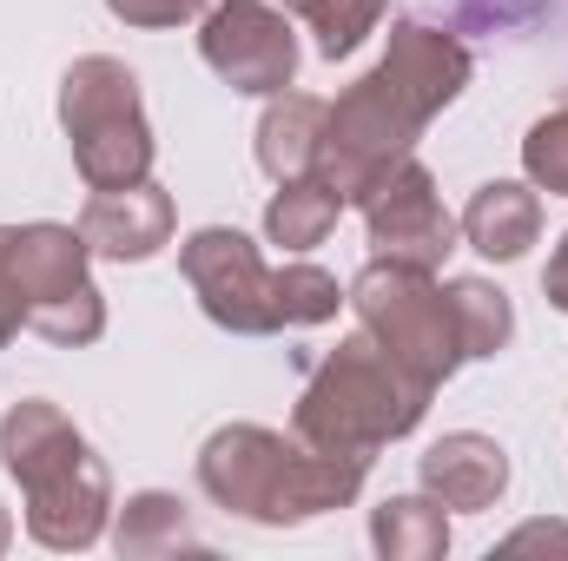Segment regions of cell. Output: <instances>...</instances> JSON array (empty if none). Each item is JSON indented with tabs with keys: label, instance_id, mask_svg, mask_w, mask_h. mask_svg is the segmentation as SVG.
Segmentation results:
<instances>
[{
	"label": "cell",
	"instance_id": "obj_16",
	"mask_svg": "<svg viewBox=\"0 0 568 561\" xmlns=\"http://www.w3.org/2000/svg\"><path fill=\"white\" fill-rule=\"evenodd\" d=\"M337 212H344V198H337L317 172L284 178L278 192H272V205H265V238L284 245L291 258H304V252H317V245L337 232Z\"/></svg>",
	"mask_w": 568,
	"mask_h": 561
},
{
	"label": "cell",
	"instance_id": "obj_12",
	"mask_svg": "<svg viewBox=\"0 0 568 561\" xmlns=\"http://www.w3.org/2000/svg\"><path fill=\"white\" fill-rule=\"evenodd\" d=\"M377 67L390 73V86H397L424 120H436V113L469 86V47H463L456 33H443V27H424V20H397Z\"/></svg>",
	"mask_w": 568,
	"mask_h": 561
},
{
	"label": "cell",
	"instance_id": "obj_17",
	"mask_svg": "<svg viewBox=\"0 0 568 561\" xmlns=\"http://www.w3.org/2000/svg\"><path fill=\"white\" fill-rule=\"evenodd\" d=\"M371 549L384 561H443L449 509L436 496H390L384 509H371Z\"/></svg>",
	"mask_w": 568,
	"mask_h": 561
},
{
	"label": "cell",
	"instance_id": "obj_21",
	"mask_svg": "<svg viewBox=\"0 0 568 561\" xmlns=\"http://www.w3.org/2000/svg\"><path fill=\"white\" fill-rule=\"evenodd\" d=\"M272 304H278V324L284 330H311V324H331L337 317V304H344V290L331 272H317V265H284L272 272Z\"/></svg>",
	"mask_w": 568,
	"mask_h": 561
},
{
	"label": "cell",
	"instance_id": "obj_23",
	"mask_svg": "<svg viewBox=\"0 0 568 561\" xmlns=\"http://www.w3.org/2000/svg\"><path fill=\"white\" fill-rule=\"evenodd\" d=\"M212 0H106V13L113 20H126V27H145V33H159V27H179V20H199Z\"/></svg>",
	"mask_w": 568,
	"mask_h": 561
},
{
	"label": "cell",
	"instance_id": "obj_3",
	"mask_svg": "<svg viewBox=\"0 0 568 561\" xmlns=\"http://www.w3.org/2000/svg\"><path fill=\"white\" fill-rule=\"evenodd\" d=\"M424 377H410L377 337H344L304 384L297 397V417H291V436L311 442V449H331V456H357L371 462L384 442L410 436L429 410Z\"/></svg>",
	"mask_w": 568,
	"mask_h": 561
},
{
	"label": "cell",
	"instance_id": "obj_5",
	"mask_svg": "<svg viewBox=\"0 0 568 561\" xmlns=\"http://www.w3.org/2000/svg\"><path fill=\"white\" fill-rule=\"evenodd\" d=\"M344 304L357 310V330L377 337L410 377H424L429 390H443L456 377L463 357V337H456V310H449V290L429 284V272L417 265H397V258H371L357 284L344 290Z\"/></svg>",
	"mask_w": 568,
	"mask_h": 561
},
{
	"label": "cell",
	"instance_id": "obj_11",
	"mask_svg": "<svg viewBox=\"0 0 568 561\" xmlns=\"http://www.w3.org/2000/svg\"><path fill=\"white\" fill-rule=\"evenodd\" d=\"M80 238L93 245V258L113 265H145L172 245V192H159L152 178L120 185V192H93L80 212Z\"/></svg>",
	"mask_w": 568,
	"mask_h": 561
},
{
	"label": "cell",
	"instance_id": "obj_1",
	"mask_svg": "<svg viewBox=\"0 0 568 561\" xmlns=\"http://www.w3.org/2000/svg\"><path fill=\"white\" fill-rule=\"evenodd\" d=\"M364 469L371 462L311 449L265 422H225L199 449V489L225 516L258 522V529H297L331 509H351L364 496Z\"/></svg>",
	"mask_w": 568,
	"mask_h": 561
},
{
	"label": "cell",
	"instance_id": "obj_13",
	"mask_svg": "<svg viewBox=\"0 0 568 561\" xmlns=\"http://www.w3.org/2000/svg\"><path fill=\"white\" fill-rule=\"evenodd\" d=\"M417 482H424V496H436L443 509H456V516H483V509H496L503 489H509V449H503L496 436L449 429L443 442H429L424 449Z\"/></svg>",
	"mask_w": 568,
	"mask_h": 561
},
{
	"label": "cell",
	"instance_id": "obj_20",
	"mask_svg": "<svg viewBox=\"0 0 568 561\" xmlns=\"http://www.w3.org/2000/svg\"><path fill=\"white\" fill-rule=\"evenodd\" d=\"M278 7L297 13L317 33V53L324 60H351L377 33V20H384V0H278Z\"/></svg>",
	"mask_w": 568,
	"mask_h": 561
},
{
	"label": "cell",
	"instance_id": "obj_25",
	"mask_svg": "<svg viewBox=\"0 0 568 561\" xmlns=\"http://www.w3.org/2000/svg\"><path fill=\"white\" fill-rule=\"evenodd\" d=\"M503 549H509V555H523V549H568V522H529V529H516Z\"/></svg>",
	"mask_w": 568,
	"mask_h": 561
},
{
	"label": "cell",
	"instance_id": "obj_22",
	"mask_svg": "<svg viewBox=\"0 0 568 561\" xmlns=\"http://www.w3.org/2000/svg\"><path fill=\"white\" fill-rule=\"evenodd\" d=\"M523 172H529L536 192L568 198V106L542 113V120L529 126V140H523Z\"/></svg>",
	"mask_w": 568,
	"mask_h": 561
},
{
	"label": "cell",
	"instance_id": "obj_7",
	"mask_svg": "<svg viewBox=\"0 0 568 561\" xmlns=\"http://www.w3.org/2000/svg\"><path fill=\"white\" fill-rule=\"evenodd\" d=\"M7 252H13V278H20V304H27V330H40L60 350L100 344L106 330V297L87 272L93 245L80 238V225H7Z\"/></svg>",
	"mask_w": 568,
	"mask_h": 561
},
{
	"label": "cell",
	"instance_id": "obj_9",
	"mask_svg": "<svg viewBox=\"0 0 568 561\" xmlns=\"http://www.w3.org/2000/svg\"><path fill=\"white\" fill-rule=\"evenodd\" d=\"M199 53L232 93H252V100L291 93L297 80V33H291V13L272 0H212L199 20Z\"/></svg>",
	"mask_w": 568,
	"mask_h": 561
},
{
	"label": "cell",
	"instance_id": "obj_6",
	"mask_svg": "<svg viewBox=\"0 0 568 561\" xmlns=\"http://www.w3.org/2000/svg\"><path fill=\"white\" fill-rule=\"evenodd\" d=\"M429 120L390 86L384 67H371L357 86H344L331 106H324V140H317V178L344 198V205H364L371 185L404 165L417 152V133Z\"/></svg>",
	"mask_w": 568,
	"mask_h": 561
},
{
	"label": "cell",
	"instance_id": "obj_15",
	"mask_svg": "<svg viewBox=\"0 0 568 561\" xmlns=\"http://www.w3.org/2000/svg\"><path fill=\"white\" fill-rule=\"evenodd\" d=\"M324 106L331 100H311V93H272L265 120H258V165L265 178H304L317 172V140H324Z\"/></svg>",
	"mask_w": 568,
	"mask_h": 561
},
{
	"label": "cell",
	"instance_id": "obj_24",
	"mask_svg": "<svg viewBox=\"0 0 568 561\" xmlns=\"http://www.w3.org/2000/svg\"><path fill=\"white\" fill-rule=\"evenodd\" d=\"M27 330V304H20V278H13V252H7V225H0V350Z\"/></svg>",
	"mask_w": 568,
	"mask_h": 561
},
{
	"label": "cell",
	"instance_id": "obj_10",
	"mask_svg": "<svg viewBox=\"0 0 568 561\" xmlns=\"http://www.w3.org/2000/svg\"><path fill=\"white\" fill-rule=\"evenodd\" d=\"M364 225H371L377 258H397V265H417V272H436L463 238V225L443 212V192H436V178H429V165L417 152L371 185Z\"/></svg>",
	"mask_w": 568,
	"mask_h": 561
},
{
	"label": "cell",
	"instance_id": "obj_19",
	"mask_svg": "<svg viewBox=\"0 0 568 561\" xmlns=\"http://www.w3.org/2000/svg\"><path fill=\"white\" fill-rule=\"evenodd\" d=\"M449 310H456V337H463V357H496L509 350L516 337V310H509V290H496L489 278H449Z\"/></svg>",
	"mask_w": 568,
	"mask_h": 561
},
{
	"label": "cell",
	"instance_id": "obj_2",
	"mask_svg": "<svg viewBox=\"0 0 568 561\" xmlns=\"http://www.w3.org/2000/svg\"><path fill=\"white\" fill-rule=\"evenodd\" d=\"M0 462L27 489V536L53 555H80L113 522V476L73 417L47 397H27L0 417Z\"/></svg>",
	"mask_w": 568,
	"mask_h": 561
},
{
	"label": "cell",
	"instance_id": "obj_14",
	"mask_svg": "<svg viewBox=\"0 0 568 561\" xmlns=\"http://www.w3.org/2000/svg\"><path fill=\"white\" fill-rule=\"evenodd\" d=\"M456 225H463L469 252H483L489 265H516L542 238V192L523 185V178H489V185L469 192V205H463Z\"/></svg>",
	"mask_w": 568,
	"mask_h": 561
},
{
	"label": "cell",
	"instance_id": "obj_8",
	"mask_svg": "<svg viewBox=\"0 0 568 561\" xmlns=\"http://www.w3.org/2000/svg\"><path fill=\"white\" fill-rule=\"evenodd\" d=\"M179 272L192 284L199 310L232 330V337H272L284 330L278 304H272V265L258 258V245L232 225H199L185 245H179Z\"/></svg>",
	"mask_w": 568,
	"mask_h": 561
},
{
	"label": "cell",
	"instance_id": "obj_26",
	"mask_svg": "<svg viewBox=\"0 0 568 561\" xmlns=\"http://www.w3.org/2000/svg\"><path fill=\"white\" fill-rule=\"evenodd\" d=\"M542 290H549V304L568 317V232H562V245H556V258H549V272H542Z\"/></svg>",
	"mask_w": 568,
	"mask_h": 561
},
{
	"label": "cell",
	"instance_id": "obj_18",
	"mask_svg": "<svg viewBox=\"0 0 568 561\" xmlns=\"http://www.w3.org/2000/svg\"><path fill=\"white\" fill-rule=\"evenodd\" d=\"M113 549H120L126 561H152V555L199 549V536H192V516H185L179 496H165V489H140V496H126L120 516H113Z\"/></svg>",
	"mask_w": 568,
	"mask_h": 561
},
{
	"label": "cell",
	"instance_id": "obj_27",
	"mask_svg": "<svg viewBox=\"0 0 568 561\" xmlns=\"http://www.w3.org/2000/svg\"><path fill=\"white\" fill-rule=\"evenodd\" d=\"M13 549V522H7V509H0V555Z\"/></svg>",
	"mask_w": 568,
	"mask_h": 561
},
{
	"label": "cell",
	"instance_id": "obj_4",
	"mask_svg": "<svg viewBox=\"0 0 568 561\" xmlns=\"http://www.w3.org/2000/svg\"><path fill=\"white\" fill-rule=\"evenodd\" d=\"M60 126L73 145V165L93 192L140 185L152 172V126H145L140 73L113 53H87L60 80Z\"/></svg>",
	"mask_w": 568,
	"mask_h": 561
}]
</instances>
